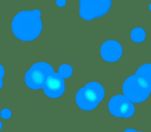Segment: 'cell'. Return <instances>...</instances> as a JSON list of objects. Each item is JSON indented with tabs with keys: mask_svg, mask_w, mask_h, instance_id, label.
I'll list each match as a JSON object with an SVG mask.
<instances>
[{
	"mask_svg": "<svg viewBox=\"0 0 151 132\" xmlns=\"http://www.w3.org/2000/svg\"><path fill=\"white\" fill-rule=\"evenodd\" d=\"M41 12L37 9L33 11H22L12 21L14 35L22 41H32L38 37L42 31Z\"/></svg>",
	"mask_w": 151,
	"mask_h": 132,
	"instance_id": "cell-1",
	"label": "cell"
},
{
	"mask_svg": "<svg viewBox=\"0 0 151 132\" xmlns=\"http://www.w3.org/2000/svg\"><path fill=\"white\" fill-rule=\"evenodd\" d=\"M105 91L103 86L97 82H91L78 91L76 103L84 111L93 110L103 99Z\"/></svg>",
	"mask_w": 151,
	"mask_h": 132,
	"instance_id": "cell-2",
	"label": "cell"
},
{
	"mask_svg": "<svg viewBox=\"0 0 151 132\" xmlns=\"http://www.w3.org/2000/svg\"><path fill=\"white\" fill-rule=\"evenodd\" d=\"M123 95L133 103H141L150 95V90L147 84L137 76H128L123 83Z\"/></svg>",
	"mask_w": 151,
	"mask_h": 132,
	"instance_id": "cell-3",
	"label": "cell"
},
{
	"mask_svg": "<svg viewBox=\"0 0 151 132\" xmlns=\"http://www.w3.org/2000/svg\"><path fill=\"white\" fill-rule=\"evenodd\" d=\"M53 73V68L49 63H35L25 74V83L27 86L32 90L42 89L47 77Z\"/></svg>",
	"mask_w": 151,
	"mask_h": 132,
	"instance_id": "cell-4",
	"label": "cell"
},
{
	"mask_svg": "<svg viewBox=\"0 0 151 132\" xmlns=\"http://www.w3.org/2000/svg\"><path fill=\"white\" fill-rule=\"evenodd\" d=\"M112 6L110 0H81L79 14L82 19L91 21L105 15Z\"/></svg>",
	"mask_w": 151,
	"mask_h": 132,
	"instance_id": "cell-5",
	"label": "cell"
},
{
	"mask_svg": "<svg viewBox=\"0 0 151 132\" xmlns=\"http://www.w3.org/2000/svg\"><path fill=\"white\" fill-rule=\"evenodd\" d=\"M108 107L110 113L118 118H131L135 113L134 105L120 94L115 95L109 99Z\"/></svg>",
	"mask_w": 151,
	"mask_h": 132,
	"instance_id": "cell-6",
	"label": "cell"
},
{
	"mask_svg": "<svg viewBox=\"0 0 151 132\" xmlns=\"http://www.w3.org/2000/svg\"><path fill=\"white\" fill-rule=\"evenodd\" d=\"M45 94L52 98L60 97L65 91V83L63 78L58 74L53 73L49 76L43 86Z\"/></svg>",
	"mask_w": 151,
	"mask_h": 132,
	"instance_id": "cell-7",
	"label": "cell"
},
{
	"mask_svg": "<svg viewBox=\"0 0 151 132\" xmlns=\"http://www.w3.org/2000/svg\"><path fill=\"white\" fill-rule=\"evenodd\" d=\"M122 54L123 48L116 40H108L101 47V55L105 61L116 62L121 58Z\"/></svg>",
	"mask_w": 151,
	"mask_h": 132,
	"instance_id": "cell-8",
	"label": "cell"
},
{
	"mask_svg": "<svg viewBox=\"0 0 151 132\" xmlns=\"http://www.w3.org/2000/svg\"><path fill=\"white\" fill-rule=\"evenodd\" d=\"M135 76L140 78L148 87L151 91V63H146L141 65L136 70Z\"/></svg>",
	"mask_w": 151,
	"mask_h": 132,
	"instance_id": "cell-9",
	"label": "cell"
},
{
	"mask_svg": "<svg viewBox=\"0 0 151 132\" xmlns=\"http://www.w3.org/2000/svg\"><path fill=\"white\" fill-rule=\"evenodd\" d=\"M146 38V31L139 27L134 28L131 31V39L134 43H141Z\"/></svg>",
	"mask_w": 151,
	"mask_h": 132,
	"instance_id": "cell-10",
	"label": "cell"
},
{
	"mask_svg": "<svg viewBox=\"0 0 151 132\" xmlns=\"http://www.w3.org/2000/svg\"><path fill=\"white\" fill-rule=\"evenodd\" d=\"M73 73V69L72 67L68 64H62L60 66L59 70H58V74L62 77V78H68L71 76Z\"/></svg>",
	"mask_w": 151,
	"mask_h": 132,
	"instance_id": "cell-11",
	"label": "cell"
},
{
	"mask_svg": "<svg viewBox=\"0 0 151 132\" xmlns=\"http://www.w3.org/2000/svg\"><path fill=\"white\" fill-rule=\"evenodd\" d=\"M0 115L3 119H9L12 115L11 111L8 108H4L1 112H0Z\"/></svg>",
	"mask_w": 151,
	"mask_h": 132,
	"instance_id": "cell-12",
	"label": "cell"
},
{
	"mask_svg": "<svg viewBox=\"0 0 151 132\" xmlns=\"http://www.w3.org/2000/svg\"><path fill=\"white\" fill-rule=\"evenodd\" d=\"M4 76H5V69L3 68V66L0 64V80H3Z\"/></svg>",
	"mask_w": 151,
	"mask_h": 132,
	"instance_id": "cell-13",
	"label": "cell"
},
{
	"mask_svg": "<svg viewBox=\"0 0 151 132\" xmlns=\"http://www.w3.org/2000/svg\"><path fill=\"white\" fill-rule=\"evenodd\" d=\"M56 5L58 6H64L66 5V1H65V0H57Z\"/></svg>",
	"mask_w": 151,
	"mask_h": 132,
	"instance_id": "cell-14",
	"label": "cell"
},
{
	"mask_svg": "<svg viewBox=\"0 0 151 132\" xmlns=\"http://www.w3.org/2000/svg\"><path fill=\"white\" fill-rule=\"evenodd\" d=\"M124 132H142V131H137L136 129H133V128H127Z\"/></svg>",
	"mask_w": 151,
	"mask_h": 132,
	"instance_id": "cell-15",
	"label": "cell"
},
{
	"mask_svg": "<svg viewBox=\"0 0 151 132\" xmlns=\"http://www.w3.org/2000/svg\"><path fill=\"white\" fill-rule=\"evenodd\" d=\"M3 87V80H0V89Z\"/></svg>",
	"mask_w": 151,
	"mask_h": 132,
	"instance_id": "cell-16",
	"label": "cell"
},
{
	"mask_svg": "<svg viewBox=\"0 0 151 132\" xmlns=\"http://www.w3.org/2000/svg\"><path fill=\"white\" fill-rule=\"evenodd\" d=\"M1 128H2V122L0 121V129H1Z\"/></svg>",
	"mask_w": 151,
	"mask_h": 132,
	"instance_id": "cell-17",
	"label": "cell"
},
{
	"mask_svg": "<svg viewBox=\"0 0 151 132\" xmlns=\"http://www.w3.org/2000/svg\"><path fill=\"white\" fill-rule=\"evenodd\" d=\"M149 10L151 11V3H150V5H149Z\"/></svg>",
	"mask_w": 151,
	"mask_h": 132,
	"instance_id": "cell-18",
	"label": "cell"
}]
</instances>
